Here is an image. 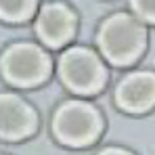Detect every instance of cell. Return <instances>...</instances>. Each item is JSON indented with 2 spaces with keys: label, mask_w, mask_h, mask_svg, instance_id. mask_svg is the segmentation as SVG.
Masks as SVG:
<instances>
[{
  "label": "cell",
  "mask_w": 155,
  "mask_h": 155,
  "mask_svg": "<svg viewBox=\"0 0 155 155\" xmlns=\"http://www.w3.org/2000/svg\"><path fill=\"white\" fill-rule=\"evenodd\" d=\"M99 46L103 54L115 65L132 63L145 46V29L128 15L107 19L99 31Z\"/></svg>",
  "instance_id": "6da1fadb"
},
{
  "label": "cell",
  "mask_w": 155,
  "mask_h": 155,
  "mask_svg": "<svg viewBox=\"0 0 155 155\" xmlns=\"http://www.w3.org/2000/svg\"><path fill=\"white\" fill-rule=\"evenodd\" d=\"M52 126H54V134L65 145L80 147L97 138L101 130V120L90 105L82 101H69L57 111Z\"/></svg>",
  "instance_id": "7a4b0ae2"
},
{
  "label": "cell",
  "mask_w": 155,
  "mask_h": 155,
  "mask_svg": "<svg viewBox=\"0 0 155 155\" xmlns=\"http://www.w3.org/2000/svg\"><path fill=\"white\" fill-rule=\"evenodd\" d=\"M51 61L38 46L15 44L2 57V74L15 86H34L48 76Z\"/></svg>",
  "instance_id": "3957f363"
},
{
  "label": "cell",
  "mask_w": 155,
  "mask_h": 155,
  "mask_svg": "<svg viewBox=\"0 0 155 155\" xmlns=\"http://www.w3.org/2000/svg\"><path fill=\"white\" fill-rule=\"evenodd\" d=\"M59 74L61 80L67 84V88L82 94L99 90L105 80V69L101 61L84 48H71L65 52L59 63Z\"/></svg>",
  "instance_id": "277c9868"
},
{
  "label": "cell",
  "mask_w": 155,
  "mask_h": 155,
  "mask_svg": "<svg viewBox=\"0 0 155 155\" xmlns=\"http://www.w3.org/2000/svg\"><path fill=\"white\" fill-rule=\"evenodd\" d=\"M117 105L126 111H147L155 105V74L138 71L124 78L115 92Z\"/></svg>",
  "instance_id": "5b68a950"
},
{
  "label": "cell",
  "mask_w": 155,
  "mask_h": 155,
  "mask_svg": "<svg viewBox=\"0 0 155 155\" xmlns=\"http://www.w3.org/2000/svg\"><path fill=\"white\" fill-rule=\"evenodd\" d=\"M36 126V115L21 99L13 94H0V136L23 138Z\"/></svg>",
  "instance_id": "8992f818"
},
{
  "label": "cell",
  "mask_w": 155,
  "mask_h": 155,
  "mask_svg": "<svg viewBox=\"0 0 155 155\" xmlns=\"http://www.w3.org/2000/svg\"><path fill=\"white\" fill-rule=\"evenodd\" d=\"M36 31L40 40L48 46L65 44L74 34V15L63 4H46L36 21Z\"/></svg>",
  "instance_id": "52a82bcc"
},
{
  "label": "cell",
  "mask_w": 155,
  "mask_h": 155,
  "mask_svg": "<svg viewBox=\"0 0 155 155\" xmlns=\"http://www.w3.org/2000/svg\"><path fill=\"white\" fill-rule=\"evenodd\" d=\"M36 0H0V17L11 21H21L31 15Z\"/></svg>",
  "instance_id": "ba28073f"
},
{
  "label": "cell",
  "mask_w": 155,
  "mask_h": 155,
  "mask_svg": "<svg viewBox=\"0 0 155 155\" xmlns=\"http://www.w3.org/2000/svg\"><path fill=\"white\" fill-rule=\"evenodd\" d=\"M132 6L143 19L155 21V0H132Z\"/></svg>",
  "instance_id": "9c48e42d"
},
{
  "label": "cell",
  "mask_w": 155,
  "mask_h": 155,
  "mask_svg": "<svg viewBox=\"0 0 155 155\" xmlns=\"http://www.w3.org/2000/svg\"><path fill=\"white\" fill-rule=\"evenodd\" d=\"M101 155H130L126 151H120V149H109V151H103Z\"/></svg>",
  "instance_id": "30bf717a"
}]
</instances>
